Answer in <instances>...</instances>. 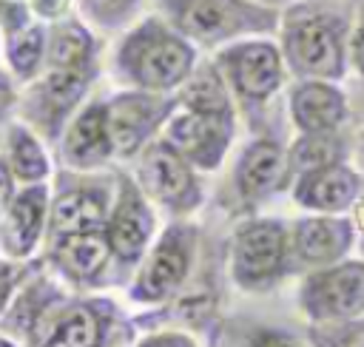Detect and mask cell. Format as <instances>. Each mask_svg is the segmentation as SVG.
<instances>
[{
  "instance_id": "1",
  "label": "cell",
  "mask_w": 364,
  "mask_h": 347,
  "mask_svg": "<svg viewBox=\"0 0 364 347\" xmlns=\"http://www.w3.org/2000/svg\"><path fill=\"white\" fill-rule=\"evenodd\" d=\"M193 46L162 20L136 26L117 51L119 74L145 91H168L185 82L193 71Z\"/></svg>"
},
{
  "instance_id": "2",
  "label": "cell",
  "mask_w": 364,
  "mask_h": 347,
  "mask_svg": "<svg viewBox=\"0 0 364 347\" xmlns=\"http://www.w3.org/2000/svg\"><path fill=\"white\" fill-rule=\"evenodd\" d=\"M284 63L304 80H338L347 63V23L333 11H299L284 23Z\"/></svg>"
},
{
  "instance_id": "3",
  "label": "cell",
  "mask_w": 364,
  "mask_h": 347,
  "mask_svg": "<svg viewBox=\"0 0 364 347\" xmlns=\"http://www.w3.org/2000/svg\"><path fill=\"white\" fill-rule=\"evenodd\" d=\"M290 270V230L279 219L245 222L230 247L233 282L247 293H267Z\"/></svg>"
},
{
  "instance_id": "4",
  "label": "cell",
  "mask_w": 364,
  "mask_h": 347,
  "mask_svg": "<svg viewBox=\"0 0 364 347\" xmlns=\"http://www.w3.org/2000/svg\"><path fill=\"white\" fill-rule=\"evenodd\" d=\"M299 307L316 324H341L364 316V262H336L304 276Z\"/></svg>"
},
{
  "instance_id": "5",
  "label": "cell",
  "mask_w": 364,
  "mask_h": 347,
  "mask_svg": "<svg viewBox=\"0 0 364 347\" xmlns=\"http://www.w3.org/2000/svg\"><path fill=\"white\" fill-rule=\"evenodd\" d=\"M176 23L188 37L219 43L242 31L273 28L276 11L245 0H182L176 6Z\"/></svg>"
},
{
  "instance_id": "6",
  "label": "cell",
  "mask_w": 364,
  "mask_h": 347,
  "mask_svg": "<svg viewBox=\"0 0 364 347\" xmlns=\"http://www.w3.org/2000/svg\"><path fill=\"white\" fill-rule=\"evenodd\" d=\"M219 71L225 82L245 100V102H264L270 100L284 80V57L267 40H247L230 48H222Z\"/></svg>"
},
{
  "instance_id": "7",
  "label": "cell",
  "mask_w": 364,
  "mask_h": 347,
  "mask_svg": "<svg viewBox=\"0 0 364 347\" xmlns=\"http://www.w3.org/2000/svg\"><path fill=\"white\" fill-rule=\"evenodd\" d=\"M139 188L171 213H188L202 202V188L193 176V165L165 139L145 148L139 162Z\"/></svg>"
},
{
  "instance_id": "8",
  "label": "cell",
  "mask_w": 364,
  "mask_h": 347,
  "mask_svg": "<svg viewBox=\"0 0 364 347\" xmlns=\"http://www.w3.org/2000/svg\"><path fill=\"white\" fill-rule=\"evenodd\" d=\"M196 247V228L193 225H173L162 233V239L148 253L142 270L131 284V296L142 304L165 301L188 276L191 259Z\"/></svg>"
},
{
  "instance_id": "9",
  "label": "cell",
  "mask_w": 364,
  "mask_h": 347,
  "mask_svg": "<svg viewBox=\"0 0 364 347\" xmlns=\"http://www.w3.org/2000/svg\"><path fill=\"white\" fill-rule=\"evenodd\" d=\"M233 134V117H216V114H199V111H182L168 119L165 125V142L179 151L193 168L213 171L219 168Z\"/></svg>"
},
{
  "instance_id": "10",
  "label": "cell",
  "mask_w": 364,
  "mask_h": 347,
  "mask_svg": "<svg viewBox=\"0 0 364 347\" xmlns=\"http://www.w3.org/2000/svg\"><path fill=\"white\" fill-rule=\"evenodd\" d=\"M105 236L111 245V256L119 265H134L145 256L148 242L154 236V213L145 202V193L128 176L119 179L114 210L105 222Z\"/></svg>"
},
{
  "instance_id": "11",
  "label": "cell",
  "mask_w": 364,
  "mask_h": 347,
  "mask_svg": "<svg viewBox=\"0 0 364 347\" xmlns=\"http://www.w3.org/2000/svg\"><path fill=\"white\" fill-rule=\"evenodd\" d=\"M353 239H355V222L341 219L336 213L299 219L290 228V267L318 270L336 265L353 247Z\"/></svg>"
},
{
  "instance_id": "12",
  "label": "cell",
  "mask_w": 364,
  "mask_h": 347,
  "mask_svg": "<svg viewBox=\"0 0 364 347\" xmlns=\"http://www.w3.org/2000/svg\"><path fill=\"white\" fill-rule=\"evenodd\" d=\"M171 105L173 102H168L156 94H148L145 88L117 94L111 102H105L114 154H119V156L136 154L148 142V137L156 131V125L165 119Z\"/></svg>"
},
{
  "instance_id": "13",
  "label": "cell",
  "mask_w": 364,
  "mask_h": 347,
  "mask_svg": "<svg viewBox=\"0 0 364 347\" xmlns=\"http://www.w3.org/2000/svg\"><path fill=\"white\" fill-rule=\"evenodd\" d=\"M91 77H94L91 65H82V68H48V74L28 94V102H26L28 119L37 122L48 137H54L60 122L68 117V111L85 94Z\"/></svg>"
},
{
  "instance_id": "14",
  "label": "cell",
  "mask_w": 364,
  "mask_h": 347,
  "mask_svg": "<svg viewBox=\"0 0 364 347\" xmlns=\"http://www.w3.org/2000/svg\"><path fill=\"white\" fill-rule=\"evenodd\" d=\"M46 213H48V188L43 182L26 185L6 202L0 242L11 259H26L37 247L46 228Z\"/></svg>"
},
{
  "instance_id": "15",
  "label": "cell",
  "mask_w": 364,
  "mask_h": 347,
  "mask_svg": "<svg viewBox=\"0 0 364 347\" xmlns=\"http://www.w3.org/2000/svg\"><path fill=\"white\" fill-rule=\"evenodd\" d=\"M361 196V176L344 162L301 174L293 185V199L318 213H341Z\"/></svg>"
},
{
  "instance_id": "16",
  "label": "cell",
  "mask_w": 364,
  "mask_h": 347,
  "mask_svg": "<svg viewBox=\"0 0 364 347\" xmlns=\"http://www.w3.org/2000/svg\"><path fill=\"white\" fill-rule=\"evenodd\" d=\"M290 117L301 134H330L347 119V100L330 80H301L290 91Z\"/></svg>"
},
{
  "instance_id": "17",
  "label": "cell",
  "mask_w": 364,
  "mask_h": 347,
  "mask_svg": "<svg viewBox=\"0 0 364 347\" xmlns=\"http://www.w3.org/2000/svg\"><path fill=\"white\" fill-rule=\"evenodd\" d=\"M105 301H74L65 304L40 333L37 347H102L108 330Z\"/></svg>"
},
{
  "instance_id": "18",
  "label": "cell",
  "mask_w": 364,
  "mask_h": 347,
  "mask_svg": "<svg viewBox=\"0 0 364 347\" xmlns=\"http://www.w3.org/2000/svg\"><path fill=\"white\" fill-rule=\"evenodd\" d=\"M111 154H114V142H111V131H108L105 102H91L65 128V134H63V159L71 168L88 171V168L102 165Z\"/></svg>"
},
{
  "instance_id": "19",
  "label": "cell",
  "mask_w": 364,
  "mask_h": 347,
  "mask_svg": "<svg viewBox=\"0 0 364 347\" xmlns=\"http://www.w3.org/2000/svg\"><path fill=\"white\" fill-rule=\"evenodd\" d=\"M236 191L245 202H259L287 182V156L279 142L256 139L236 162Z\"/></svg>"
},
{
  "instance_id": "20",
  "label": "cell",
  "mask_w": 364,
  "mask_h": 347,
  "mask_svg": "<svg viewBox=\"0 0 364 347\" xmlns=\"http://www.w3.org/2000/svg\"><path fill=\"white\" fill-rule=\"evenodd\" d=\"M51 256L63 276L74 282H94L111 259V245L105 230L65 233V236H54Z\"/></svg>"
},
{
  "instance_id": "21",
  "label": "cell",
  "mask_w": 364,
  "mask_h": 347,
  "mask_svg": "<svg viewBox=\"0 0 364 347\" xmlns=\"http://www.w3.org/2000/svg\"><path fill=\"white\" fill-rule=\"evenodd\" d=\"M105 222H108V202L94 188H68L51 205L54 236L105 230Z\"/></svg>"
},
{
  "instance_id": "22",
  "label": "cell",
  "mask_w": 364,
  "mask_h": 347,
  "mask_svg": "<svg viewBox=\"0 0 364 347\" xmlns=\"http://www.w3.org/2000/svg\"><path fill=\"white\" fill-rule=\"evenodd\" d=\"M179 102L188 111L216 114V117H233L228 85H225V77H222L219 65H202L199 71H191V77L182 85Z\"/></svg>"
},
{
  "instance_id": "23",
  "label": "cell",
  "mask_w": 364,
  "mask_h": 347,
  "mask_svg": "<svg viewBox=\"0 0 364 347\" xmlns=\"http://www.w3.org/2000/svg\"><path fill=\"white\" fill-rule=\"evenodd\" d=\"M344 154H347V145L336 131H330V134H301L293 142L290 154H287V176L299 179L301 174L336 165V162L344 159Z\"/></svg>"
},
{
  "instance_id": "24",
  "label": "cell",
  "mask_w": 364,
  "mask_h": 347,
  "mask_svg": "<svg viewBox=\"0 0 364 347\" xmlns=\"http://www.w3.org/2000/svg\"><path fill=\"white\" fill-rule=\"evenodd\" d=\"M91 57H94V40L80 23L54 26L46 46L48 68H82L91 65Z\"/></svg>"
},
{
  "instance_id": "25",
  "label": "cell",
  "mask_w": 364,
  "mask_h": 347,
  "mask_svg": "<svg viewBox=\"0 0 364 347\" xmlns=\"http://www.w3.org/2000/svg\"><path fill=\"white\" fill-rule=\"evenodd\" d=\"M9 165L14 171V176L26 185L31 182H43L48 176V159L43 145L37 142V137L23 128V125H11L9 131Z\"/></svg>"
},
{
  "instance_id": "26",
  "label": "cell",
  "mask_w": 364,
  "mask_h": 347,
  "mask_svg": "<svg viewBox=\"0 0 364 347\" xmlns=\"http://www.w3.org/2000/svg\"><path fill=\"white\" fill-rule=\"evenodd\" d=\"M46 31L40 26H26L14 34H9V48H6V57H9V65L11 71L20 77V80H28L34 77V71L40 68L43 57H46Z\"/></svg>"
},
{
  "instance_id": "27",
  "label": "cell",
  "mask_w": 364,
  "mask_h": 347,
  "mask_svg": "<svg viewBox=\"0 0 364 347\" xmlns=\"http://www.w3.org/2000/svg\"><path fill=\"white\" fill-rule=\"evenodd\" d=\"M136 9V0H85V11L102 26H119Z\"/></svg>"
},
{
  "instance_id": "28",
  "label": "cell",
  "mask_w": 364,
  "mask_h": 347,
  "mask_svg": "<svg viewBox=\"0 0 364 347\" xmlns=\"http://www.w3.org/2000/svg\"><path fill=\"white\" fill-rule=\"evenodd\" d=\"M247 347H304L299 336L279 330V327H259L250 333Z\"/></svg>"
},
{
  "instance_id": "29",
  "label": "cell",
  "mask_w": 364,
  "mask_h": 347,
  "mask_svg": "<svg viewBox=\"0 0 364 347\" xmlns=\"http://www.w3.org/2000/svg\"><path fill=\"white\" fill-rule=\"evenodd\" d=\"M321 347H364V319L341 321L330 333V341Z\"/></svg>"
},
{
  "instance_id": "30",
  "label": "cell",
  "mask_w": 364,
  "mask_h": 347,
  "mask_svg": "<svg viewBox=\"0 0 364 347\" xmlns=\"http://www.w3.org/2000/svg\"><path fill=\"white\" fill-rule=\"evenodd\" d=\"M0 26L14 34L28 26V9L23 0H0Z\"/></svg>"
},
{
  "instance_id": "31",
  "label": "cell",
  "mask_w": 364,
  "mask_h": 347,
  "mask_svg": "<svg viewBox=\"0 0 364 347\" xmlns=\"http://www.w3.org/2000/svg\"><path fill=\"white\" fill-rule=\"evenodd\" d=\"M14 171L9 165V159H0V208H6V202L14 196Z\"/></svg>"
},
{
  "instance_id": "32",
  "label": "cell",
  "mask_w": 364,
  "mask_h": 347,
  "mask_svg": "<svg viewBox=\"0 0 364 347\" xmlns=\"http://www.w3.org/2000/svg\"><path fill=\"white\" fill-rule=\"evenodd\" d=\"M350 57H353V65H355V71L364 77V23L355 28V34H353V43H350Z\"/></svg>"
},
{
  "instance_id": "33",
  "label": "cell",
  "mask_w": 364,
  "mask_h": 347,
  "mask_svg": "<svg viewBox=\"0 0 364 347\" xmlns=\"http://www.w3.org/2000/svg\"><path fill=\"white\" fill-rule=\"evenodd\" d=\"M31 9L40 17H60L68 9V0H31Z\"/></svg>"
},
{
  "instance_id": "34",
  "label": "cell",
  "mask_w": 364,
  "mask_h": 347,
  "mask_svg": "<svg viewBox=\"0 0 364 347\" xmlns=\"http://www.w3.org/2000/svg\"><path fill=\"white\" fill-rule=\"evenodd\" d=\"M136 347H193L185 336H151V338H145V341H139Z\"/></svg>"
},
{
  "instance_id": "35",
  "label": "cell",
  "mask_w": 364,
  "mask_h": 347,
  "mask_svg": "<svg viewBox=\"0 0 364 347\" xmlns=\"http://www.w3.org/2000/svg\"><path fill=\"white\" fill-rule=\"evenodd\" d=\"M14 105V85H11V77L0 68V117Z\"/></svg>"
},
{
  "instance_id": "36",
  "label": "cell",
  "mask_w": 364,
  "mask_h": 347,
  "mask_svg": "<svg viewBox=\"0 0 364 347\" xmlns=\"http://www.w3.org/2000/svg\"><path fill=\"white\" fill-rule=\"evenodd\" d=\"M11 287H14V270L0 265V313L6 310L9 304V296H11Z\"/></svg>"
},
{
  "instance_id": "37",
  "label": "cell",
  "mask_w": 364,
  "mask_h": 347,
  "mask_svg": "<svg viewBox=\"0 0 364 347\" xmlns=\"http://www.w3.org/2000/svg\"><path fill=\"white\" fill-rule=\"evenodd\" d=\"M358 159H361V165H364V131H361V137H358Z\"/></svg>"
},
{
  "instance_id": "38",
  "label": "cell",
  "mask_w": 364,
  "mask_h": 347,
  "mask_svg": "<svg viewBox=\"0 0 364 347\" xmlns=\"http://www.w3.org/2000/svg\"><path fill=\"white\" fill-rule=\"evenodd\" d=\"M0 347H17V344H14V341H9V338H3V336H0Z\"/></svg>"
},
{
  "instance_id": "39",
  "label": "cell",
  "mask_w": 364,
  "mask_h": 347,
  "mask_svg": "<svg viewBox=\"0 0 364 347\" xmlns=\"http://www.w3.org/2000/svg\"><path fill=\"white\" fill-rule=\"evenodd\" d=\"M264 3H279V0H264Z\"/></svg>"
}]
</instances>
